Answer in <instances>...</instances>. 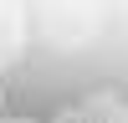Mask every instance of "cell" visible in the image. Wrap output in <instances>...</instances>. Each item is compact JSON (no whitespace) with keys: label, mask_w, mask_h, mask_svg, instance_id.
Here are the masks:
<instances>
[{"label":"cell","mask_w":128,"mask_h":123,"mask_svg":"<svg viewBox=\"0 0 128 123\" xmlns=\"http://www.w3.org/2000/svg\"><path fill=\"white\" fill-rule=\"evenodd\" d=\"M20 36H26V20H20V5L16 0H0V67L20 56Z\"/></svg>","instance_id":"1"},{"label":"cell","mask_w":128,"mask_h":123,"mask_svg":"<svg viewBox=\"0 0 128 123\" xmlns=\"http://www.w3.org/2000/svg\"><path fill=\"white\" fill-rule=\"evenodd\" d=\"M102 123H128V102H118V108H113V113H108Z\"/></svg>","instance_id":"2"},{"label":"cell","mask_w":128,"mask_h":123,"mask_svg":"<svg viewBox=\"0 0 128 123\" xmlns=\"http://www.w3.org/2000/svg\"><path fill=\"white\" fill-rule=\"evenodd\" d=\"M0 123H31V118H0Z\"/></svg>","instance_id":"3"}]
</instances>
